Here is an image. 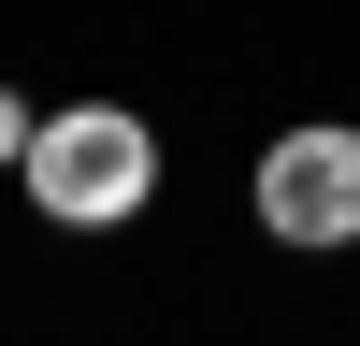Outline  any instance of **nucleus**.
Returning a JSON list of instances; mask_svg holds the SVG:
<instances>
[{"label": "nucleus", "instance_id": "nucleus-1", "mask_svg": "<svg viewBox=\"0 0 360 346\" xmlns=\"http://www.w3.org/2000/svg\"><path fill=\"white\" fill-rule=\"evenodd\" d=\"M15 173L44 188V217H72V231H115L144 188H159V144H144V115L86 101V115H44V144H29Z\"/></svg>", "mask_w": 360, "mask_h": 346}, {"label": "nucleus", "instance_id": "nucleus-2", "mask_svg": "<svg viewBox=\"0 0 360 346\" xmlns=\"http://www.w3.org/2000/svg\"><path fill=\"white\" fill-rule=\"evenodd\" d=\"M259 231L274 245H360V130H288L259 159Z\"/></svg>", "mask_w": 360, "mask_h": 346}, {"label": "nucleus", "instance_id": "nucleus-3", "mask_svg": "<svg viewBox=\"0 0 360 346\" xmlns=\"http://www.w3.org/2000/svg\"><path fill=\"white\" fill-rule=\"evenodd\" d=\"M29 144H44V130H29V115H15V101H0V159H29Z\"/></svg>", "mask_w": 360, "mask_h": 346}]
</instances>
